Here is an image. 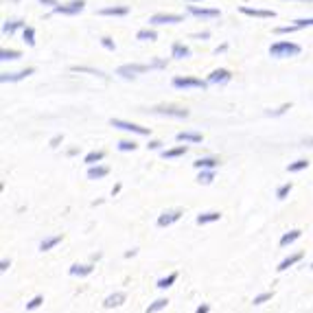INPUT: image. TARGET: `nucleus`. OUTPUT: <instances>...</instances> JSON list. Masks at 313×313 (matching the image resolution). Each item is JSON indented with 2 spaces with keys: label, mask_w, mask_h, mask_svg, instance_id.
I'll return each instance as SVG.
<instances>
[{
  "label": "nucleus",
  "mask_w": 313,
  "mask_h": 313,
  "mask_svg": "<svg viewBox=\"0 0 313 313\" xmlns=\"http://www.w3.org/2000/svg\"><path fill=\"white\" fill-rule=\"evenodd\" d=\"M221 219V212H217V210H210V212H202V215H197V224L199 226H208V224H215V221H219Z\"/></svg>",
  "instance_id": "nucleus-15"
},
{
  "label": "nucleus",
  "mask_w": 313,
  "mask_h": 313,
  "mask_svg": "<svg viewBox=\"0 0 313 313\" xmlns=\"http://www.w3.org/2000/svg\"><path fill=\"white\" fill-rule=\"evenodd\" d=\"M217 164H219L217 158H199L193 162V167L195 169H217Z\"/></svg>",
  "instance_id": "nucleus-22"
},
{
  "label": "nucleus",
  "mask_w": 313,
  "mask_h": 313,
  "mask_svg": "<svg viewBox=\"0 0 313 313\" xmlns=\"http://www.w3.org/2000/svg\"><path fill=\"white\" fill-rule=\"evenodd\" d=\"M175 280H177V272H171V274H169V276L160 278V280H158V285H156V287H158V289H169V287H171Z\"/></svg>",
  "instance_id": "nucleus-26"
},
{
  "label": "nucleus",
  "mask_w": 313,
  "mask_h": 313,
  "mask_svg": "<svg viewBox=\"0 0 313 313\" xmlns=\"http://www.w3.org/2000/svg\"><path fill=\"white\" fill-rule=\"evenodd\" d=\"M173 86L175 88H206L210 86L208 81H202V79H193V77H175L173 79Z\"/></svg>",
  "instance_id": "nucleus-7"
},
{
  "label": "nucleus",
  "mask_w": 313,
  "mask_h": 313,
  "mask_svg": "<svg viewBox=\"0 0 313 313\" xmlns=\"http://www.w3.org/2000/svg\"><path fill=\"white\" fill-rule=\"evenodd\" d=\"M175 138L180 142H202V134L197 132H180Z\"/></svg>",
  "instance_id": "nucleus-21"
},
{
  "label": "nucleus",
  "mask_w": 313,
  "mask_h": 313,
  "mask_svg": "<svg viewBox=\"0 0 313 313\" xmlns=\"http://www.w3.org/2000/svg\"><path fill=\"white\" fill-rule=\"evenodd\" d=\"M9 267H11V261H7V259L0 261V272H7Z\"/></svg>",
  "instance_id": "nucleus-42"
},
{
  "label": "nucleus",
  "mask_w": 313,
  "mask_h": 313,
  "mask_svg": "<svg viewBox=\"0 0 313 313\" xmlns=\"http://www.w3.org/2000/svg\"><path fill=\"white\" fill-rule=\"evenodd\" d=\"M208 311H210V304H206V302L199 304V307L195 309V313H208Z\"/></svg>",
  "instance_id": "nucleus-41"
},
{
  "label": "nucleus",
  "mask_w": 313,
  "mask_h": 313,
  "mask_svg": "<svg viewBox=\"0 0 313 313\" xmlns=\"http://www.w3.org/2000/svg\"><path fill=\"white\" fill-rule=\"evenodd\" d=\"M125 300H127L125 291H114V294H110L105 300H103V307L105 309H116V307H121Z\"/></svg>",
  "instance_id": "nucleus-10"
},
{
  "label": "nucleus",
  "mask_w": 313,
  "mask_h": 313,
  "mask_svg": "<svg viewBox=\"0 0 313 313\" xmlns=\"http://www.w3.org/2000/svg\"><path fill=\"white\" fill-rule=\"evenodd\" d=\"M304 259V252H296V254H291V256H287V259H282L280 263H278V272H285V269H289L291 265H296V263H300V261Z\"/></svg>",
  "instance_id": "nucleus-12"
},
{
  "label": "nucleus",
  "mask_w": 313,
  "mask_h": 313,
  "mask_svg": "<svg viewBox=\"0 0 313 313\" xmlns=\"http://www.w3.org/2000/svg\"><path fill=\"white\" fill-rule=\"evenodd\" d=\"M296 27L298 29H304V27H313V18H302V20H296Z\"/></svg>",
  "instance_id": "nucleus-38"
},
{
  "label": "nucleus",
  "mask_w": 313,
  "mask_h": 313,
  "mask_svg": "<svg viewBox=\"0 0 313 313\" xmlns=\"http://www.w3.org/2000/svg\"><path fill=\"white\" fill-rule=\"evenodd\" d=\"M294 31H300L296 24H291V27H278L276 29V33H294Z\"/></svg>",
  "instance_id": "nucleus-39"
},
{
  "label": "nucleus",
  "mask_w": 313,
  "mask_h": 313,
  "mask_svg": "<svg viewBox=\"0 0 313 313\" xmlns=\"http://www.w3.org/2000/svg\"><path fill=\"white\" fill-rule=\"evenodd\" d=\"M29 75H33V68H24V70H18V72H2L0 81L2 84H14V81H22Z\"/></svg>",
  "instance_id": "nucleus-8"
},
{
  "label": "nucleus",
  "mask_w": 313,
  "mask_h": 313,
  "mask_svg": "<svg viewBox=\"0 0 313 313\" xmlns=\"http://www.w3.org/2000/svg\"><path fill=\"white\" fill-rule=\"evenodd\" d=\"M127 7H105L99 9V16H127Z\"/></svg>",
  "instance_id": "nucleus-24"
},
{
  "label": "nucleus",
  "mask_w": 313,
  "mask_h": 313,
  "mask_svg": "<svg viewBox=\"0 0 313 313\" xmlns=\"http://www.w3.org/2000/svg\"><path fill=\"white\" fill-rule=\"evenodd\" d=\"M110 123H112V127L125 129V132L138 134V136H147V134H149V129H147V127H140V125H136V123H127V121H121V119H112Z\"/></svg>",
  "instance_id": "nucleus-5"
},
{
  "label": "nucleus",
  "mask_w": 313,
  "mask_h": 313,
  "mask_svg": "<svg viewBox=\"0 0 313 313\" xmlns=\"http://www.w3.org/2000/svg\"><path fill=\"white\" fill-rule=\"evenodd\" d=\"M175 22H182V16H175V14H156L149 18V24H175Z\"/></svg>",
  "instance_id": "nucleus-9"
},
{
  "label": "nucleus",
  "mask_w": 313,
  "mask_h": 313,
  "mask_svg": "<svg viewBox=\"0 0 313 313\" xmlns=\"http://www.w3.org/2000/svg\"><path fill=\"white\" fill-rule=\"evenodd\" d=\"M24 22H20V20H11V22H5V27H2V33L5 35H11V33H16L18 29H22Z\"/></svg>",
  "instance_id": "nucleus-28"
},
{
  "label": "nucleus",
  "mask_w": 313,
  "mask_h": 313,
  "mask_svg": "<svg viewBox=\"0 0 313 313\" xmlns=\"http://www.w3.org/2000/svg\"><path fill=\"white\" fill-rule=\"evenodd\" d=\"M136 142H134V140H121L119 142V149L121 151H134V149H136Z\"/></svg>",
  "instance_id": "nucleus-37"
},
{
  "label": "nucleus",
  "mask_w": 313,
  "mask_h": 313,
  "mask_svg": "<svg viewBox=\"0 0 313 313\" xmlns=\"http://www.w3.org/2000/svg\"><path fill=\"white\" fill-rule=\"evenodd\" d=\"M241 14H245V16H254V18H274V11L252 9V7H241Z\"/></svg>",
  "instance_id": "nucleus-19"
},
{
  "label": "nucleus",
  "mask_w": 313,
  "mask_h": 313,
  "mask_svg": "<svg viewBox=\"0 0 313 313\" xmlns=\"http://www.w3.org/2000/svg\"><path fill=\"white\" fill-rule=\"evenodd\" d=\"M59 142H62V136H55V138H53V140H51V147H57V145H59Z\"/></svg>",
  "instance_id": "nucleus-46"
},
{
  "label": "nucleus",
  "mask_w": 313,
  "mask_h": 313,
  "mask_svg": "<svg viewBox=\"0 0 313 313\" xmlns=\"http://www.w3.org/2000/svg\"><path fill=\"white\" fill-rule=\"evenodd\" d=\"M86 7L84 0H72V2H66V5H55L53 14H62V16H77L81 14Z\"/></svg>",
  "instance_id": "nucleus-2"
},
{
  "label": "nucleus",
  "mask_w": 313,
  "mask_h": 313,
  "mask_svg": "<svg viewBox=\"0 0 313 313\" xmlns=\"http://www.w3.org/2000/svg\"><path fill=\"white\" fill-rule=\"evenodd\" d=\"M300 237H302V230H298V228H296V230H289V232H285V234L280 237V247L291 245V243H296Z\"/></svg>",
  "instance_id": "nucleus-17"
},
{
  "label": "nucleus",
  "mask_w": 313,
  "mask_h": 313,
  "mask_svg": "<svg viewBox=\"0 0 313 313\" xmlns=\"http://www.w3.org/2000/svg\"><path fill=\"white\" fill-rule=\"evenodd\" d=\"M212 180H215V169H199V175H197L199 184H210Z\"/></svg>",
  "instance_id": "nucleus-23"
},
{
  "label": "nucleus",
  "mask_w": 313,
  "mask_h": 313,
  "mask_svg": "<svg viewBox=\"0 0 313 313\" xmlns=\"http://www.w3.org/2000/svg\"><path fill=\"white\" fill-rule=\"evenodd\" d=\"M42 302H44V296H33V298L27 302V311H35V309H40Z\"/></svg>",
  "instance_id": "nucleus-31"
},
{
  "label": "nucleus",
  "mask_w": 313,
  "mask_h": 313,
  "mask_svg": "<svg viewBox=\"0 0 313 313\" xmlns=\"http://www.w3.org/2000/svg\"><path fill=\"white\" fill-rule=\"evenodd\" d=\"M189 2H195V0H189Z\"/></svg>",
  "instance_id": "nucleus-49"
},
{
  "label": "nucleus",
  "mask_w": 313,
  "mask_h": 313,
  "mask_svg": "<svg viewBox=\"0 0 313 313\" xmlns=\"http://www.w3.org/2000/svg\"><path fill=\"white\" fill-rule=\"evenodd\" d=\"M272 291H265V294H259V296H254V300H252V302L254 304H265L267 302V300H272Z\"/></svg>",
  "instance_id": "nucleus-36"
},
{
  "label": "nucleus",
  "mask_w": 313,
  "mask_h": 313,
  "mask_svg": "<svg viewBox=\"0 0 313 313\" xmlns=\"http://www.w3.org/2000/svg\"><path fill=\"white\" fill-rule=\"evenodd\" d=\"M18 57H20L18 51H7V49L0 51V59H2V62H9V59H18Z\"/></svg>",
  "instance_id": "nucleus-33"
},
{
  "label": "nucleus",
  "mask_w": 313,
  "mask_h": 313,
  "mask_svg": "<svg viewBox=\"0 0 313 313\" xmlns=\"http://www.w3.org/2000/svg\"><path fill=\"white\" fill-rule=\"evenodd\" d=\"M121 193V184H116L114 189H112V197H114V195H119Z\"/></svg>",
  "instance_id": "nucleus-48"
},
{
  "label": "nucleus",
  "mask_w": 313,
  "mask_h": 313,
  "mask_svg": "<svg viewBox=\"0 0 313 313\" xmlns=\"http://www.w3.org/2000/svg\"><path fill=\"white\" fill-rule=\"evenodd\" d=\"M136 254H138V250H136V247H132V250L125 252V259H132V256H136Z\"/></svg>",
  "instance_id": "nucleus-45"
},
{
  "label": "nucleus",
  "mask_w": 313,
  "mask_h": 313,
  "mask_svg": "<svg viewBox=\"0 0 313 313\" xmlns=\"http://www.w3.org/2000/svg\"><path fill=\"white\" fill-rule=\"evenodd\" d=\"M230 81V72L219 68V70H212L210 77H208V84L210 86H221V84H228Z\"/></svg>",
  "instance_id": "nucleus-11"
},
{
  "label": "nucleus",
  "mask_w": 313,
  "mask_h": 313,
  "mask_svg": "<svg viewBox=\"0 0 313 313\" xmlns=\"http://www.w3.org/2000/svg\"><path fill=\"white\" fill-rule=\"evenodd\" d=\"M62 234H55V237H49V239H44V241L40 243V252H49V250H53L57 243H62Z\"/></svg>",
  "instance_id": "nucleus-20"
},
{
  "label": "nucleus",
  "mask_w": 313,
  "mask_h": 313,
  "mask_svg": "<svg viewBox=\"0 0 313 313\" xmlns=\"http://www.w3.org/2000/svg\"><path fill=\"white\" fill-rule=\"evenodd\" d=\"M287 110H289V105H282L280 110H276V112H267V114H269V116H272V114H274V116H278V114H285Z\"/></svg>",
  "instance_id": "nucleus-44"
},
{
  "label": "nucleus",
  "mask_w": 313,
  "mask_h": 313,
  "mask_svg": "<svg viewBox=\"0 0 313 313\" xmlns=\"http://www.w3.org/2000/svg\"><path fill=\"white\" fill-rule=\"evenodd\" d=\"M103 158H105L103 151H90V154L86 156V164H97V162H101Z\"/></svg>",
  "instance_id": "nucleus-29"
},
{
  "label": "nucleus",
  "mask_w": 313,
  "mask_h": 313,
  "mask_svg": "<svg viewBox=\"0 0 313 313\" xmlns=\"http://www.w3.org/2000/svg\"><path fill=\"white\" fill-rule=\"evenodd\" d=\"M107 173H110V169L103 167V164H90V169H88L90 180H101V177H105Z\"/></svg>",
  "instance_id": "nucleus-16"
},
{
  "label": "nucleus",
  "mask_w": 313,
  "mask_h": 313,
  "mask_svg": "<svg viewBox=\"0 0 313 313\" xmlns=\"http://www.w3.org/2000/svg\"><path fill=\"white\" fill-rule=\"evenodd\" d=\"M101 44H103V46H105V49H107V51H114V49H116V46H114V42H112V40H110V37H103V40H101Z\"/></svg>",
  "instance_id": "nucleus-40"
},
{
  "label": "nucleus",
  "mask_w": 313,
  "mask_h": 313,
  "mask_svg": "<svg viewBox=\"0 0 313 313\" xmlns=\"http://www.w3.org/2000/svg\"><path fill=\"white\" fill-rule=\"evenodd\" d=\"M311 269H313V263H311Z\"/></svg>",
  "instance_id": "nucleus-50"
},
{
  "label": "nucleus",
  "mask_w": 313,
  "mask_h": 313,
  "mask_svg": "<svg viewBox=\"0 0 313 313\" xmlns=\"http://www.w3.org/2000/svg\"><path fill=\"white\" fill-rule=\"evenodd\" d=\"M289 193H291V182H287V184L278 186V191H276V197H278V199H285Z\"/></svg>",
  "instance_id": "nucleus-34"
},
{
  "label": "nucleus",
  "mask_w": 313,
  "mask_h": 313,
  "mask_svg": "<svg viewBox=\"0 0 313 313\" xmlns=\"http://www.w3.org/2000/svg\"><path fill=\"white\" fill-rule=\"evenodd\" d=\"M182 208H171V210H164L162 215L158 217V226L160 228H169V226H173L175 221H180L182 219Z\"/></svg>",
  "instance_id": "nucleus-4"
},
{
  "label": "nucleus",
  "mask_w": 313,
  "mask_h": 313,
  "mask_svg": "<svg viewBox=\"0 0 313 313\" xmlns=\"http://www.w3.org/2000/svg\"><path fill=\"white\" fill-rule=\"evenodd\" d=\"M300 46L294 42H276V44L269 46V55L272 57H289V55H298Z\"/></svg>",
  "instance_id": "nucleus-1"
},
{
  "label": "nucleus",
  "mask_w": 313,
  "mask_h": 313,
  "mask_svg": "<svg viewBox=\"0 0 313 313\" xmlns=\"http://www.w3.org/2000/svg\"><path fill=\"white\" fill-rule=\"evenodd\" d=\"M307 167H309L307 160H296V162H291L289 167H287V171H289V173H298V171H304Z\"/></svg>",
  "instance_id": "nucleus-30"
},
{
  "label": "nucleus",
  "mask_w": 313,
  "mask_h": 313,
  "mask_svg": "<svg viewBox=\"0 0 313 313\" xmlns=\"http://www.w3.org/2000/svg\"><path fill=\"white\" fill-rule=\"evenodd\" d=\"M186 151H189V147H186V145H180V147H173V149L162 151V158H180V156H184Z\"/></svg>",
  "instance_id": "nucleus-25"
},
{
  "label": "nucleus",
  "mask_w": 313,
  "mask_h": 313,
  "mask_svg": "<svg viewBox=\"0 0 313 313\" xmlns=\"http://www.w3.org/2000/svg\"><path fill=\"white\" fill-rule=\"evenodd\" d=\"M167 304H169L167 298H158V300H154V302L147 307V313H158V311H162V309H167Z\"/></svg>",
  "instance_id": "nucleus-27"
},
{
  "label": "nucleus",
  "mask_w": 313,
  "mask_h": 313,
  "mask_svg": "<svg viewBox=\"0 0 313 313\" xmlns=\"http://www.w3.org/2000/svg\"><path fill=\"white\" fill-rule=\"evenodd\" d=\"M149 68H151L149 64H127V66H121L119 70H116V75H121L123 79H132L138 72H147Z\"/></svg>",
  "instance_id": "nucleus-3"
},
{
  "label": "nucleus",
  "mask_w": 313,
  "mask_h": 313,
  "mask_svg": "<svg viewBox=\"0 0 313 313\" xmlns=\"http://www.w3.org/2000/svg\"><path fill=\"white\" fill-rule=\"evenodd\" d=\"M24 42H27L29 46L35 44V31H33L31 27H24Z\"/></svg>",
  "instance_id": "nucleus-35"
},
{
  "label": "nucleus",
  "mask_w": 313,
  "mask_h": 313,
  "mask_svg": "<svg viewBox=\"0 0 313 313\" xmlns=\"http://www.w3.org/2000/svg\"><path fill=\"white\" fill-rule=\"evenodd\" d=\"M171 55L175 59H186L191 55V49L189 46H184V44H180V42H175V44L171 46Z\"/></svg>",
  "instance_id": "nucleus-18"
},
{
  "label": "nucleus",
  "mask_w": 313,
  "mask_h": 313,
  "mask_svg": "<svg viewBox=\"0 0 313 313\" xmlns=\"http://www.w3.org/2000/svg\"><path fill=\"white\" fill-rule=\"evenodd\" d=\"M154 114H162V116H173V119H186L189 116V110H182V107H167V105H158L151 107Z\"/></svg>",
  "instance_id": "nucleus-6"
},
{
  "label": "nucleus",
  "mask_w": 313,
  "mask_h": 313,
  "mask_svg": "<svg viewBox=\"0 0 313 313\" xmlns=\"http://www.w3.org/2000/svg\"><path fill=\"white\" fill-rule=\"evenodd\" d=\"M189 14L191 16H197V18H217V16H219V11H217V9H204V7L191 5L189 7Z\"/></svg>",
  "instance_id": "nucleus-14"
},
{
  "label": "nucleus",
  "mask_w": 313,
  "mask_h": 313,
  "mask_svg": "<svg viewBox=\"0 0 313 313\" xmlns=\"http://www.w3.org/2000/svg\"><path fill=\"white\" fill-rule=\"evenodd\" d=\"M94 272V265L92 263H86V265H79V263H75L70 269H68V274L70 276H90V274Z\"/></svg>",
  "instance_id": "nucleus-13"
},
{
  "label": "nucleus",
  "mask_w": 313,
  "mask_h": 313,
  "mask_svg": "<svg viewBox=\"0 0 313 313\" xmlns=\"http://www.w3.org/2000/svg\"><path fill=\"white\" fill-rule=\"evenodd\" d=\"M40 2H42V5H57V0H40Z\"/></svg>",
  "instance_id": "nucleus-47"
},
{
  "label": "nucleus",
  "mask_w": 313,
  "mask_h": 313,
  "mask_svg": "<svg viewBox=\"0 0 313 313\" xmlns=\"http://www.w3.org/2000/svg\"><path fill=\"white\" fill-rule=\"evenodd\" d=\"M136 37L138 40H149V42H154L156 40V31H151V29H142V31H138L136 33Z\"/></svg>",
  "instance_id": "nucleus-32"
},
{
  "label": "nucleus",
  "mask_w": 313,
  "mask_h": 313,
  "mask_svg": "<svg viewBox=\"0 0 313 313\" xmlns=\"http://www.w3.org/2000/svg\"><path fill=\"white\" fill-rule=\"evenodd\" d=\"M147 147H149V149H160V147H162V142H160V140H149V145H147Z\"/></svg>",
  "instance_id": "nucleus-43"
}]
</instances>
